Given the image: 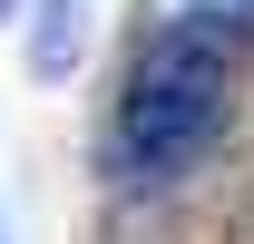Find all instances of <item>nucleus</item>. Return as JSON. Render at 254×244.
I'll list each match as a JSON object with an SVG mask.
<instances>
[{
    "instance_id": "f03ea898",
    "label": "nucleus",
    "mask_w": 254,
    "mask_h": 244,
    "mask_svg": "<svg viewBox=\"0 0 254 244\" xmlns=\"http://www.w3.org/2000/svg\"><path fill=\"white\" fill-rule=\"evenodd\" d=\"M39 20H49V30H39V49H30V68H39V78H59V68L78 59V39H88V30H78V20H88V0H49Z\"/></svg>"
},
{
    "instance_id": "f257e3e1",
    "label": "nucleus",
    "mask_w": 254,
    "mask_h": 244,
    "mask_svg": "<svg viewBox=\"0 0 254 244\" xmlns=\"http://www.w3.org/2000/svg\"><path fill=\"white\" fill-rule=\"evenodd\" d=\"M254 68V20L245 10H166L137 39V59L108 108V166L118 185H176L235 137Z\"/></svg>"
},
{
    "instance_id": "20e7f679",
    "label": "nucleus",
    "mask_w": 254,
    "mask_h": 244,
    "mask_svg": "<svg viewBox=\"0 0 254 244\" xmlns=\"http://www.w3.org/2000/svg\"><path fill=\"white\" fill-rule=\"evenodd\" d=\"M0 244H10V225H0Z\"/></svg>"
},
{
    "instance_id": "7ed1b4c3",
    "label": "nucleus",
    "mask_w": 254,
    "mask_h": 244,
    "mask_svg": "<svg viewBox=\"0 0 254 244\" xmlns=\"http://www.w3.org/2000/svg\"><path fill=\"white\" fill-rule=\"evenodd\" d=\"M10 20H20V0H0V30H10Z\"/></svg>"
}]
</instances>
